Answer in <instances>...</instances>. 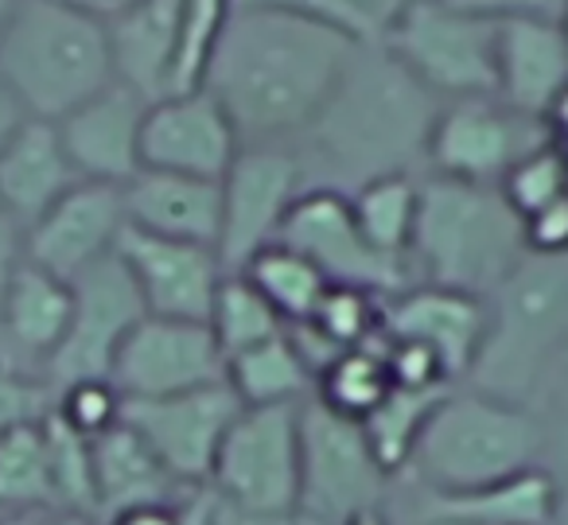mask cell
I'll return each mask as SVG.
<instances>
[{"label":"cell","instance_id":"obj_7","mask_svg":"<svg viewBox=\"0 0 568 525\" xmlns=\"http://www.w3.org/2000/svg\"><path fill=\"white\" fill-rule=\"evenodd\" d=\"M206 486L230 514H293L301 494V401L242 408L222 436Z\"/></svg>","mask_w":568,"mask_h":525},{"label":"cell","instance_id":"obj_44","mask_svg":"<svg viewBox=\"0 0 568 525\" xmlns=\"http://www.w3.org/2000/svg\"><path fill=\"white\" fill-rule=\"evenodd\" d=\"M413 4H420V0H347L351 17H355V24H358V36H363L366 43L382 40V32H386L405 9H413Z\"/></svg>","mask_w":568,"mask_h":525},{"label":"cell","instance_id":"obj_16","mask_svg":"<svg viewBox=\"0 0 568 525\" xmlns=\"http://www.w3.org/2000/svg\"><path fill=\"white\" fill-rule=\"evenodd\" d=\"M113 253H118L121 265L129 269V276H133L149 315H160V320H187V323L211 320L214 292H219L222 276H226V269H222V261H219V250L144 234V230L125 222Z\"/></svg>","mask_w":568,"mask_h":525},{"label":"cell","instance_id":"obj_35","mask_svg":"<svg viewBox=\"0 0 568 525\" xmlns=\"http://www.w3.org/2000/svg\"><path fill=\"white\" fill-rule=\"evenodd\" d=\"M43 432H48L51 478H55L59 514L94 522L98 517V491H94V455H90V440L79 436L71 424L59 421L55 408L43 416Z\"/></svg>","mask_w":568,"mask_h":525},{"label":"cell","instance_id":"obj_49","mask_svg":"<svg viewBox=\"0 0 568 525\" xmlns=\"http://www.w3.org/2000/svg\"><path fill=\"white\" fill-rule=\"evenodd\" d=\"M545 125H549L552 149H557L560 157L568 160V90L557 98V102H552V110H549V118H545Z\"/></svg>","mask_w":568,"mask_h":525},{"label":"cell","instance_id":"obj_43","mask_svg":"<svg viewBox=\"0 0 568 525\" xmlns=\"http://www.w3.org/2000/svg\"><path fill=\"white\" fill-rule=\"evenodd\" d=\"M529 253H568V195L521 222Z\"/></svg>","mask_w":568,"mask_h":525},{"label":"cell","instance_id":"obj_41","mask_svg":"<svg viewBox=\"0 0 568 525\" xmlns=\"http://www.w3.org/2000/svg\"><path fill=\"white\" fill-rule=\"evenodd\" d=\"M448 4L490 20V24H503V20H565V0H448Z\"/></svg>","mask_w":568,"mask_h":525},{"label":"cell","instance_id":"obj_21","mask_svg":"<svg viewBox=\"0 0 568 525\" xmlns=\"http://www.w3.org/2000/svg\"><path fill=\"white\" fill-rule=\"evenodd\" d=\"M568 90V36L560 20L495 24V98L526 118L545 121Z\"/></svg>","mask_w":568,"mask_h":525},{"label":"cell","instance_id":"obj_52","mask_svg":"<svg viewBox=\"0 0 568 525\" xmlns=\"http://www.w3.org/2000/svg\"><path fill=\"white\" fill-rule=\"evenodd\" d=\"M552 440H557L560 455L568 460V385H565V393L557 397V424H552Z\"/></svg>","mask_w":568,"mask_h":525},{"label":"cell","instance_id":"obj_5","mask_svg":"<svg viewBox=\"0 0 568 525\" xmlns=\"http://www.w3.org/2000/svg\"><path fill=\"white\" fill-rule=\"evenodd\" d=\"M0 79L24 118H67L118 82L105 24L63 0H20L0 28Z\"/></svg>","mask_w":568,"mask_h":525},{"label":"cell","instance_id":"obj_46","mask_svg":"<svg viewBox=\"0 0 568 525\" xmlns=\"http://www.w3.org/2000/svg\"><path fill=\"white\" fill-rule=\"evenodd\" d=\"M102 525H183V506H175V502H141V506H125L118 514L102 517Z\"/></svg>","mask_w":568,"mask_h":525},{"label":"cell","instance_id":"obj_19","mask_svg":"<svg viewBox=\"0 0 568 525\" xmlns=\"http://www.w3.org/2000/svg\"><path fill=\"white\" fill-rule=\"evenodd\" d=\"M382 335L428 351L456 385L479 359L487 335V300L436 284H409L382 304Z\"/></svg>","mask_w":568,"mask_h":525},{"label":"cell","instance_id":"obj_59","mask_svg":"<svg viewBox=\"0 0 568 525\" xmlns=\"http://www.w3.org/2000/svg\"><path fill=\"white\" fill-rule=\"evenodd\" d=\"M560 28H565V36H568V0H565V20H560Z\"/></svg>","mask_w":568,"mask_h":525},{"label":"cell","instance_id":"obj_17","mask_svg":"<svg viewBox=\"0 0 568 525\" xmlns=\"http://www.w3.org/2000/svg\"><path fill=\"white\" fill-rule=\"evenodd\" d=\"M237 152H242V137L206 90L168 94L144 113L141 168L195 175V180H222Z\"/></svg>","mask_w":568,"mask_h":525},{"label":"cell","instance_id":"obj_31","mask_svg":"<svg viewBox=\"0 0 568 525\" xmlns=\"http://www.w3.org/2000/svg\"><path fill=\"white\" fill-rule=\"evenodd\" d=\"M242 276L268 300V307L281 315L284 327L308 323L312 315H316L324 292L332 289L327 276L320 273L308 258H301V253L288 250V245H281V242L253 253V258L245 261Z\"/></svg>","mask_w":568,"mask_h":525},{"label":"cell","instance_id":"obj_13","mask_svg":"<svg viewBox=\"0 0 568 525\" xmlns=\"http://www.w3.org/2000/svg\"><path fill=\"white\" fill-rule=\"evenodd\" d=\"M71 289H74L71 327H67V339L55 351V359L43 370L51 393L71 382H87V377H110L121 343L149 315L133 276L121 265L118 253H110L94 269H87L79 281H71Z\"/></svg>","mask_w":568,"mask_h":525},{"label":"cell","instance_id":"obj_48","mask_svg":"<svg viewBox=\"0 0 568 525\" xmlns=\"http://www.w3.org/2000/svg\"><path fill=\"white\" fill-rule=\"evenodd\" d=\"M63 4H71V9L87 12V17L102 20V24H110L113 17H121V12H129L133 4H141V0H63Z\"/></svg>","mask_w":568,"mask_h":525},{"label":"cell","instance_id":"obj_53","mask_svg":"<svg viewBox=\"0 0 568 525\" xmlns=\"http://www.w3.org/2000/svg\"><path fill=\"white\" fill-rule=\"evenodd\" d=\"M0 525H63V514H9Z\"/></svg>","mask_w":568,"mask_h":525},{"label":"cell","instance_id":"obj_29","mask_svg":"<svg viewBox=\"0 0 568 525\" xmlns=\"http://www.w3.org/2000/svg\"><path fill=\"white\" fill-rule=\"evenodd\" d=\"M0 509H9V514H59L43 421L0 432Z\"/></svg>","mask_w":568,"mask_h":525},{"label":"cell","instance_id":"obj_14","mask_svg":"<svg viewBox=\"0 0 568 525\" xmlns=\"http://www.w3.org/2000/svg\"><path fill=\"white\" fill-rule=\"evenodd\" d=\"M110 382L125 401H156L226 382V359L206 323L144 315L113 359Z\"/></svg>","mask_w":568,"mask_h":525},{"label":"cell","instance_id":"obj_26","mask_svg":"<svg viewBox=\"0 0 568 525\" xmlns=\"http://www.w3.org/2000/svg\"><path fill=\"white\" fill-rule=\"evenodd\" d=\"M560 483L537 463L529 471L467 494H425L420 509L464 525H552L560 514Z\"/></svg>","mask_w":568,"mask_h":525},{"label":"cell","instance_id":"obj_45","mask_svg":"<svg viewBox=\"0 0 568 525\" xmlns=\"http://www.w3.org/2000/svg\"><path fill=\"white\" fill-rule=\"evenodd\" d=\"M20 265H24V226L0 206V300H4L12 273Z\"/></svg>","mask_w":568,"mask_h":525},{"label":"cell","instance_id":"obj_15","mask_svg":"<svg viewBox=\"0 0 568 525\" xmlns=\"http://www.w3.org/2000/svg\"><path fill=\"white\" fill-rule=\"evenodd\" d=\"M237 413H242V401L230 393L226 382H219L175 393V397L125 401L121 421L156 452V460L164 463L175 483L206 486L222 436L230 432Z\"/></svg>","mask_w":568,"mask_h":525},{"label":"cell","instance_id":"obj_6","mask_svg":"<svg viewBox=\"0 0 568 525\" xmlns=\"http://www.w3.org/2000/svg\"><path fill=\"white\" fill-rule=\"evenodd\" d=\"M545 440L534 405H510L479 390H448L425 421L409 471L425 494L483 491L537 467Z\"/></svg>","mask_w":568,"mask_h":525},{"label":"cell","instance_id":"obj_58","mask_svg":"<svg viewBox=\"0 0 568 525\" xmlns=\"http://www.w3.org/2000/svg\"><path fill=\"white\" fill-rule=\"evenodd\" d=\"M557 374H565V377H568V351H565V359H560V370H557Z\"/></svg>","mask_w":568,"mask_h":525},{"label":"cell","instance_id":"obj_9","mask_svg":"<svg viewBox=\"0 0 568 525\" xmlns=\"http://www.w3.org/2000/svg\"><path fill=\"white\" fill-rule=\"evenodd\" d=\"M389 475L378 467L363 424L332 413L316 397L301 401V494L296 509L320 525H339L358 509L382 506Z\"/></svg>","mask_w":568,"mask_h":525},{"label":"cell","instance_id":"obj_37","mask_svg":"<svg viewBox=\"0 0 568 525\" xmlns=\"http://www.w3.org/2000/svg\"><path fill=\"white\" fill-rule=\"evenodd\" d=\"M382 304L386 300L374 296L366 289H347V284H332L320 300L316 315L308 320V327L324 339L332 351H355L382 335ZM296 327V323H293Z\"/></svg>","mask_w":568,"mask_h":525},{"label":"cell","instance_id":"obj_10","mask_svg":"<svg viewBox=\"0 0 568 525\" xmlns=\"http://www.w3.org/2000/svg\"><path fill=\"white\" fill-rule=\"evenodd\" d=\"M549 144V125L510 110L498 98H456L444 102L425 149V175L498 188L503 175Z\"/></svg>","mask_w":568,"mask_h":525},{"label":"cell","instance_id":"obj_57","mask_svg":"<svg viewBox=\"0 0 568 525\" xmlns=\"http://www.w3.org/2000/svg\"><path fill=\"white\" fill-rule=\"evenodd\" d=\"M552 525H568V502H565V494H560V514H557V522Z\"/></svg>","mask_w":568,"mask_h":525},{"label":"cell","instance_id":"obj_20","mask_svg":"<svg viewBox=\"0 0 568 525\" xmlns=\"http://www.w3.org/2000/svg\"><path fill=\"white\" fill-rule=\"evenodd\" d=\"M149 105L152 102H144L136 90L113 82L55 121L79 180L125 188L141 172V129Z\"/></svg>","mask_w":568,"mask_h":525},{"label":"cell","instance_id":"obj_39","mask_svg":"<svg viewBox=\"0 0 568 525\" xmlns=\"http://www.w3.org/2000/svg\"><path fill=\"white\" fill-rule=\"evenodd\" d=\"M55 416L63 424H71L79 436L94 440L102 432H110L113 424H121L125 413V397L110 377H87V382H71L63 390H55Z\"/></svg>","mask_w":568,"mask_h":525},{"label":"cell","instance_id":"obj_55","mask_svg":"<svg viewBox=\"0 0 568 525\" xmlns=\"http://www.w3.org/2000/svg\"><path fill=\"white\" fill-rule=\"evenodd\" d=\"M413 525H464L456 517H440V514H428V509H417V522Z\"/></svg>","mask_w":568,"mask_h":525},{"label":"cell","instance_id":"obj_54","mask_svg":"<svg viewBox=\"0 0 568 525\" xmlns=\"http://www.w3.org/2000/svg\"><path fill=\"white\" fill-rule=\"evenodd\" d=\"M339 525H394V522L382 514V506H374V509H358V514H351L347 522H339Z\"/></svg>","mask_w":568,"mask_h":525},{"label":"cell","instance_id":"obj_12","mask_svg":"<svg viewBox=\"0 0 568 525\" xmlns=\"http://www.w3.org/2000/svg\"><path fill=\"white\" fill-rule=\"evenodd\" d=\"M276 242L308 258L327 276V284L366 289L382 300L397 296V292H405L413 284L409 265L382 258L363 238L347 191L304 188V195L296 199L288 219H284Z\"/></svg>","mask_w":568,"mask_h":525},{"label":"cell","instance_id":"obj_47","mask_svg":"<svg viewBox=\"0 0 568 525\" xmlns=\"http://www.w3.org/2000/svg\"><path fill=\"white\" fill-rule=\"evenodd\" d=\"M219 525H320V522L304 517L301 509H293V514H273V517H242V514H230V509L219 506Z\"/></svg>","mask_w":568,"mask_h":525},{"label":"cell","instance_id":"obj_11","mask_svg":"<svg viewBox=\"0 0 568 525\" xmlns=\"http://www.w3.org/2000/svg\"><path fill=\"white\" fill-rule=\"evenodd\" d=\"M219 183V261L226 273H242L253 253L281 238L284 219L308 188V172L293 144H242V152Z\"/></svg>","mask_w":568,"mask_h":525},{"label":"cell","instance_id":"obj_3","mask_svg":"<svg viewBox=\"0 0 568 525\" xmlns=\"http://www.w3.org/2000/svg\"><path fill=\"white\" fill-rule=\"evenodd\" d=\"M568 351V253H529L487 296V335L467 390L534 405Z\"/></svg>","mask_w":568,"mask_h":525},{"label":"cell","instance_id":"obj_23","mask_svg":"<svg viewBox=\"0 0 568 525\" xmlns=\"http://www.w3.org/2000/svg\"><path fill=\"white\" fill-rule=\"evenodd\" d=\"M125 222L144 234L219 250L222 230V183L141 168L121 188Z\"/></svg>","mask_w":568,"mask_h":525},{"label":"cell","instance_id":"obj_32","mask_svg":"<svg viewBox=\"0 0 568 525\" xmlns=\"http://www.w3.org/2000/svg\"><path fill=\"white\" fill-rule=\"evenodd\" d=\"M389 393H394V374H389L382 335L366 346L343 351L339 359L320 370L316 385H312V397H316L320 405H327L339 416H351V421L371 416Z\"/></svg>","mask_w":568,"mask_h":525},{"label":"cell","instance_id":"obj_56","mask_svg":"<svg viewBox=\"0 0 568 525\" xmlns=\"http://www.w3.org/2000/svg\"><path fill=\"white\" fill-rule=\"evenodd\" d=\"M17 4H20V0H0V28H4V20L17 12Z\"/></svg>","mask_w":568,"mask_h":525},{"label":"cell","instance_id":"obj_8","mask_svg":"<svg viewBox=\"0 0 568 525\" xmlns=\"http://www.w3.org/2000/svg\"><path fill=\"white\" fill-rule=\"evenodd\" d=\"M378 43L440 102L495 98V24L448 0L405 9Z\"/></svg>","mask_w":568,"mask_h":525},{"label":"cell","instance_id":"obj_25","mask_svg":"<svg viewBox=\"0 0 568 525\" xmlns=\"http://www.w3.org/2000/svg\"><path fill=\"white\" fill-rule=\"evenodd\" d=\"M113 74L144 102H160L172 87L175 43H180V0H141L105 24Z\"/></svg>","mask_w":568,"mask_h":525},{"label":"cell","instance_id":"obj_1","mask_svg":"<svg viewBox=\"0 0 568 525\" xmlns=\"http://www.w3.org/2000/svg\"><path fill=\"white\" fill-rule=\"evenodd\" d=\"M355 36L276 9H234L203 74L242 144H296L358 51Z\"/></svg>","mask_w":568,"mask_h":525},{"label":"cell","instance_id":"obj_4","mask_svg":"<svg viewBox=\"0 0 568 525\" xmlns=\"http://www.w3.org/2000/svg\"><path fill=\"white\" fill-rule=\"evenodd\" d=\"M521 258L526 230L503 191L487 183L420 175L409 245L413 284H436L487 300Z\"/></svg>","mask_w":568,"mask_h":525},{"label":"cell","instance_id":"obj_51","mask_svg":"<svg viewBox=\"0 0 568 525\" xmlns=\"http://www.w3.org/2000/svg\"><path fill=\"white\" fill-rule=\"evenodd\" d=\"M183 525H219V502L214 494H199L183 506Z\"/></svg>","mask_w":568,"mask_h":525},{"label":"cell","instance_id":"obj_2","mask_svg":"<svg viewBox=\"0 0 568 525\" xmlns=\"http://www.w3.org/2000/svg\"><path fill=\"white\" fill-rule=\"evenodd\" d=\"M440 105L378 40L358 43L339 87L293 149L308 175L312 168H327V180L316 188L351 195L382 175H417Z\"/></svg>","mask_w":568,"mask_h":525},{"label":"cell","instance_id":"obj_33","mask_svg":"<svg viewBox=\"0 0 568 525\" xmlns=\"http://www.w3.org/2000/svg\"><path fill=\"white\" fill-rule=\"evenodd\" d=\"M444 393L448 390H402V385H394V393H389L371 416L358 421L374 460H378V467L386 471L389 478L409 471L417 440H420V432H425V421L433 416V408L440 405Z\"/></svg>","mask_w":568,"mask_h":525},{"label":"cell","instance_id":"obj_22","mask_svg":"<svg viewBox=\"0 0 568 525\" xmlns=\"http://www.w3.org/2000/svg\"><path fill=\"white\" fill-rule=\"evenodd\" d=\"M71 315V284L24 261L12 273L9 292L0 300V359L36 377V370H48V362L63 346Z\"/></svg>","mask_w":568,"mask_h":525},{"label":"cell","instance_id":"obj_34","mask_svg":"<svg viewBox=\"0 0 568 525\" xmlns=\"http://www.w3.org/2000/svg\"><path fill=\"white\" fill-rule=\"evenodd\" d=\"M206 327H211L222 359H234V354L281 335L284 320L268 307V300L261 296L242 273H226L219 292H214V307H211Z\"/></svg>","mask_w":568,"mask_h":525},{"label":"cell","instance_id":"obj_30","mask_svg":"<svg viewBox=\"0 0 568 525\" xmlns=\"http://www.w3.org/2000/svg\"><path fill=\"white\" fill-rule=\"evenodd\" d=\"M420 175H382L351 191V211L363 238L389 261L409 265L413 226H417Z\"/></svg>","mask_w":568,"mask_h":525},{"label":"cell","instance_id":"obj_24","mask_svg":"<svg viewBox=\"0 0 568 525\" xmlns=\"http://www.w3.org/2000/svg\"><path fill=\"white\" fill-rule=\"evenodd\" d=\"M79 183L55 121L24 118L17 133L0 144V206L24 230Z\"/></svg>","mask_w":568,"mask_h":525},{"label":"cell","instance_id":"obj_38","mask_svg":"<svg viewBox=\"0 0 568 525\" xmlns=\"http://www.w3.org/2000/svg\"><path fill=\"white\" fill-rule=\"evenodd\" d=\"M498 191H503L506 203L514 206V214L526 222L529 214L545 211L549 203H557V199L568 195V160L552 149V141L541 144V149L521 157L518 164L503 175Z\"/></svg>","mask_w":568,"mask_h":525},{"label":"cell","instance_id":"obj_50","mask_svg":"<svg viewBox=\"0 0 568 525\" xmlns=\"http://www.w3.org/2000/svg\"><path fill=\"white\" fill-rule=\"evenodd\" d=\"M20 121H24V110H20V102L12 98V90L4 87V79H0V144L17 133Z\"/></svg>","mask_w":568,"mask_h":525},{"label":"cell","instance_id":"obj_36","mask_svg":"<svg viewBox=\"0 0 568 525\" xmlns=\"http://www.w3.org/2000/svg\"><path fill=\"white\" fill-rule=\"evenodd\" d=\"M234 0H180V43H175V67L168 94L203 90V74L214 48L222 40Z\"/></svg>","mask_w":568,"mask_h":525},{"label":"cell","instance_id":"obj_42","mask_svg":"<svg viewBox=\"0 0 568 525\" xmlns=\"http://www.w3.org/2000/svg\"><path fill=\"white\" fill-rule=\"evenodd\" d=\"M234 9H276V12H296V17H312V20H324V24L343 28L347 36L363 40L358 36V24L351 17L347 0H234ZM366 43V40H363Z\"/></svg>","mask_w":568,"mask_h":525},{"label":"cell","instance_id":"obj_18","mask_svg":"<svg viewBox=\"0 0 568 525\" xmlns=\"http://www.w3.org/2000/svg\"><path fill=\"white\" fill-rule=\"evenodd\" d=\"M121 230H125L121 188L82 180L24 230V261L71 284L118 250Z\"/></svg>","mask_w":568,"mask_h":525},{"label":"cell","instance_id":"obj_27","mask_svg":"<svg viewBox=\"0 0 568 525\" xmlns=\"http://www.w3.org/2000/svg\"><path fill=\"white\" fill-rule=\"evenodd\" d=\"M90 455H94L98 517L141 506V502H172V494L180 491L156 452L125 421L90 440Z\"/></svg>","mask_w":568,"mask_h":525},{"label":"cell","instance_id":"obj_40","mask_svg":"<svg viewBox=\"0 0 568 525\" xmlns=\"http://www.w3.org/2000/svg\"><path fill=\"white\" fill-rule=\"evenodd\" d=\"M51 405H55V393H51L48 382L0 359V432L43 421L51 413Z\"/></svg>","mask_w":568,"mask_h":525},{"label":"cell","instance_id":"obj_28","mask_svg":"<svg viewBox=\"0 0 568 525\" xmlns=\"http://www.w3.org/2000/svg\"><path fill=\"white\" fill-rule=\"evenodd\" d=\"M226 385L242 401V408H268L312 397L316 377L288 339V331H281V335L226 359Z\"/></svg>","mask_w":568,"mask_h":525}]
</instances>
